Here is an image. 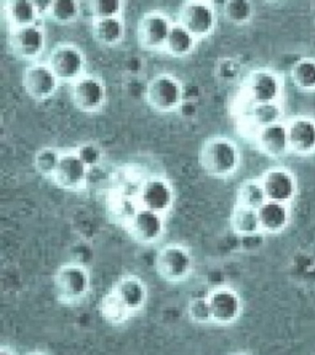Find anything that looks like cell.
<instances>
[{
    "mask_svg": "<svg viewBox=\"0 0 315 355\" xmlns=\"http://www.w3.org/2000/svg\"><path fill=\"white\" fill-rule=\"evenodd\" d=\"M240 150L233 139L215 136L206 139L199 153V164L210 177L226 179L238 172Z\"/></svg>",
    "mask_w": 315,
    "mask_h": 355,
    "instance_id": "6da1fadb",
    "label": "cell"
},
{
    "mask_svg": "<svg viewBox=\"0 0 315 355\" xmlns=\"http://www.w3.org/2000/svg\"><path fill=\"white\" fill-rule=\"evenodd\" d=\"M145 100L153 110L161 114L179 110L183 104L181 82L168 73L156 74L147 85Z\"/></svg>",
    "mask_w": 315,
    "mask_h": 355,
    "instance_id": "7a4b0ae2",
    "label": "cell"
},
{
    "mask_svg": "<svg viewBox=\"0 0 315 355\" xmlns=\"http://www.w3.org/2000/svg\"><path fill=\"white\" fill-rule=\"evenodd\" d=\"M177 22L201 41L216 31L218 15L212 3L186 1L179 9Z\"/></svg>",
    "mask_w": 315,
    "mask_h": 355,
    "instance_id": "3957f363",
    "label": "cell"
},
{
    "mask_svg": "<svg viewBox=\"0 0 315 355\" xmlns=\"http://www.w3.org/2000/svg\"><path fill=\"white\" fill-rule=\"evenodd\" d=\"M46 63L61 83H75L85 76V55L75 44H55Z\"/></svg>",
    "mask_w": 315,
    "mask_h": 355,
    "instance_id": "277c9868",
    "label": "cell"
},
{
    "mask_svg": "<svg viewBox=\"0 0 315 355\" xmlns=\"http://www.w3.org/2000/svg\"><path fill=\"white\" fill-rule=\"evenodd\" d=\"M55 288L58 297L66 304L83 300L90 290V275L80 264H66L55 275Z\"/></svg>",
    "mask_w": 315,
    "mask_h": 355,
    "instance_id": "5b68a950",
    "label": "cell"
},
{
    "mask_svg": "<svg viewBox=\"0 0 315 355\" xmlns=\"http://www.w3.org/2000/svg\"><path fill=\"white\" fill-rule=\"evenodd\" d=\"M244 93L251 105L276 104L282 94V82L270 69H255L244 82Z\"/></svg>",
    "mask_w": 315,
    "mask_h": 355,
    "instance_id": "8992f818",
    "label": "cell"
},
{
    "mask_svg": "<svg viewBox=\"0 0 315 355\" xmlns=\"http://www.w3.org/2000/svg\"><path fill=\"white\" fill-rule=\"evenodd\" d=\"M155 266L161 277L168 282H183L192 272L194 259L190 250L180 244L163 247L155 259Z\"/></svg>",
    "mask_w": 315,
    "mask_h": 355,
    "instance_id": "52a82bcc",
    "label": "cell"
},
{
    "mask_svg": "<svg viewBox=\"0 0 315 355\" xmlns=\"http://www.w3.org/2000/svg\"><path fill=\"white\" fill-rule=\"evenodd\" d=\"M172 25L174 21L163 11L145 12L139 20L137 28L139 44L145 50L164 51Z\"/></svg>",
    "mask_w": 315,
    "mask_h": 355,
    "instance_id": "ba28073f",
    "label": "cell"
},
{
    "mask_svg": "<svg viewBox=\"0 0 315 355\" xmlns=\"http://www.w3.org/2000/svg\"><path fill=\"white\" fill-rule=\"evenodd\" d=\"M60 79L55 77L47 63L33 62L22 73V87L25 93L36 101H46L57 93Z\"/></svg>",
    "mask_w": 315,
    "mask_h": 355,
    "instance_id": "9c48e42d",
    "label": "cell"
},
{
    "mask_svg": "<svg viewBox=\"0 0 315 355\" xmlns=\"http://www.w3.org/2000/svg\"><path fill=\"white\" fill-rule=\"evenodd\" d=\"M8 41L11 52L17 58L33 63L37 62L46 49V33L41 24L10 28Z\"/></svg>",
    "mask_w": 315,
    "mask_h": 355,
    "instance_id": "30bf717a",
    "label": "cell"
},
{
    "mask_svg": "<svg viewBox=\"0 0 315 355\" xmlns=\"http://www.w3.org/2000/svg\"><path fill=\"white\" fill-rule=\"evenodd\" d=\"M106 87L99 77L84 76L72 84V101L78 110L94 114L105 105Z\"/></svg>",
    "mask_w": 315,
    "mask_h": 355,
    "instance_id": "8fae6325",
    "label": "cell"
},
{
    "mask_svg": "<svg viewBox=\"0 0 315 355\" xmlns=\"http://www.w3.org/2000/svg\"><path fill=\"white\" fill-rule=\"evenodd\" d=\"M175 193L170 182L165 178L150 177L139 189L138 206L164 215L172 209Z\"/></svg>",
    "mask_w": 315,
    "mask_h": 355,
    "instance_id": "7c38bea8",
    "label": "cell"
},
{
    "mask_svg": "<svg viewBox=\"0 0 315 355\" xmlns=\"http://www.w3.org/2000/svg\"><path fill=\"white\" fill-rule=\"evenodd\" d=\"M266 199L288 205L297 194V180L285 166H272L260 178Z\"/></svg>",
    "mask_w": 315,
    "mask_h": 355,
    "instance_id": "4fadbf2b",
    "label": "cell"
},
{
    "mask_svg": "<svg viewBox=\"0 0 315 355\" xmlns=\"http://www.w3.org/2000/svg\"><path fill=\"white\" fill-rule=\"evenodd\" d=\"M89 168L79 158L75 150L62 152L61 161L52 180L66 191H80L88 183Z\"/></svg>",
    "mask_w": 315,
    "mask_h": 355,
    "instance_id": "5bb4252c",
    "label": "cell"
},
{
    "mask_svg": "<svg viewBox=\"0 0 315 355\" xmlns=\"http://www.w3.org/2000/svg\"><path fill=\"white\" fill-rule=\"evenodd\" d=\"M127 228L129 234L139 243H154L161 239L165 230L164 215L138 207L128 220Z\"/></svg>",
    "mask_w": 315,
    "mask_h": 355,
    "instance_id": "9a60e30c",
    "label": "cell"
},
{
    "mask_svg": "<svg viewBox=\"0 0 315 355\" xmlns=\"http://www.w3.org/2000/svg\"><path fill=\"white\" fill-rule=\"evenodd\" d=\"M207 297L215 323L226 326L238 320L242 313V300L233 288L218 286L213 288Z\"/></svg>",
    "mask_w": 315,
    "mask_h": 355,
    "instance_id": "2e32d148",
    "label": "cell"
},
{
    "mask_svg": "<svg viewBox=\"0 0 315 355\" xmlns=\"http://www.w3.org/2000/svg\"><path fill=\"white\" fill-rule=\"evenodd\" d=\"M289 152L298 155L315 153V120L312 117L297 116L286 123Z\"/></svg>",
    "mask_w": 315,
    "mask_h": 355,
    "instance_id": "e0dca14e",
    "label": "cell"
},
{
    "mask_svg": "<svg viewBox=\"0 0 315 355\" xmlns=\"http://www.w3.org/2000/svg\"><path fill=\"white\" fill-rule=\"evenodd\" d=\"M255 141L259 150L271 158H281L289 152L287 126L283 122L259 128L255 133Z\"/></svg>",
    "mask_w": 315,
    "mask_h": 355,
    "instance_id": "ac0fdd59",
    "label": "cell"
},
{
    "mask_svg": "<svg viewBox=\"0 0 315 355\" xmlns=\"http://www.w3.org/2000/svg\"><path fill=\"white\" fill-rule=\"evenodd\" d=\"M114 295L129 312L141 310L148 299V291L143 282L137 277H123L115 284Z\"/></svg>",
    "mask_w": 315,
    "mask_h": 355,
    "instance_id": "d6986e66",
    "label": "cell"
},
{
    "mask_svg": "<svg viewBox=\"0 0 315 355\" xmlns=\"http://www.w3.org/2000/svg\"><path fill=\"white\" fill-rule=\"evenodd\" d=\"M258 214L260 220L261 231L270 234L285 231L291 218L288 205L269 200L258 210Z\"/></svg>",
    "mask_w": 315,
    "mask_h": 355,
    "instance_id": "ffe728a7",
    "label": "cell"
},
{
    "mask_svg": "<svg viewBox=\"0 0 315 355\" xmlns=\"http://www.w3.org/2000/svg\"><path fill=\"white\" fill-rule=\"evenodd\" d=\"M91 33L98 44L114 47L121 44L125 39L126 26L122 17L95 19L91 24Z\"/></svg>",
    "mask_w": 315,
    "mask_h": 355,
    "instance_id": "44dd1931",
    "label": "cell"
},
{
    "mask_svg": "<svg viewBox=\"0 0 315 355\" xmlns=\"http://www.w3.org/2000/svg\"><path fill=\"white\" fill-rule=\"evenodd\" d=\"M4 14L10 28H26L39 24L41 17L35 1L14 0L4 4Z\"/></svg>",
    "mask_w": 315,
    "mask_h": 355,
    "instance_id": "7402d4cb",
    "label": "cell"
},
{
    "mask_svg": "<svg viewBox=\"0 0 315 355\" xmlns=\"http://www.w3.org/2000/svg\"><path fill=\"white\" fill-rule=\"evenodd\" d=\"M197 42L199 40L192 33H188L179 22L174 21L164 51L175 58H183L194 52Z\"/></svg>",
    "mask_w": 315,
    "mask_h": 355,
    "instance_id": "603a6c76",
    "label": "cell"
},
{
    "mask_svg": "<svg viewBox=\"0 0 315 355\" xmlns=\"http://www.w3.org/2000/svg\"><path fill=\"white\" fill-rule=\"evenodd\" d=\"M231 226H232L233 232L238 234L239 237L262 232L258 210L238 205V204H235L233 209Z\"/></svg>",
    "mask_w": 315,
    "mask_h": 355,
    "instance_id": "cb8c5ba5",
    "label": "cell"
},
{
    "mask_svg": "<svg viewBox=\"0 0 315 355\" xmlns=\"http://www.w3.org/2000/svg\"><path fill=\"white\" fill-rule=\"evenodd\" d=\"M265 191L262 188L260 179H249L245 180L239 187L238 194H237V204L238 205L250 207L254 210H259L261 206L265 204Z\"/></svg>",
    "mask_w": 315,
    "mask_h": 355,
    "instance_id": "d4e9b609",
    "label": "cell"
},
{
    "mask_svg": "<svg viewBox=\"0 0 315 355\" xmlns=\"http://www.w3.org/2000/svg\"><path fill=\"white\" fill-rule=\"evenodd\" d=\"M291 77L296 88L305 93L315 92V60L302 58L294 63Z\"/></svg>",
    "mask_w": 315,
    "mask_h": 355,
    "instance_id": "484cf974",
    "label": "cell"
},
{
    "mask_svg": "<svg viewBox=\"0 0 315 355\" xmlns=\"http://www.w3.org/2000/svg\"><path fill=\"white\" fill-rule=\"evenodd\" d=\"M223 17L235 26H243L254 17V6L245 0H229L222 6Z\"/></svg>",
    "mask_w": 315,
    "mask_h": 355,
    "instance_id": "4316f807",
    "label": "cell"
},
{
    "mask_svg": "<svg viewBox=\"0 0 315 355\" xmlns=\"http://www.w3.org/2000/svg\"><path fill=\"white\" fill-rule=\"evenodd\" d=\"M80 3L74 0H57L51 3L48 15L58 25H69L80 17Z\"/></svg>",
    "mask_w": 315,
    "mask_h": 355,
    "instance_id": "83f0119b",
    "label": "cell"
},
{
    "mask_svg": "<svg viewBox=\"0 0 315 355\" xmlns=\"http://www.w3.org/2000/svg\"><path fill=\"white\" fill-rule=\"evenodd\" d=\"M61 157V150H55L52 147L41 148L35 155V161H33L35 169L42 177L52 179L55 175L57 168H58Z\"/></svg>",
    "mask_w": 315,
    "mask_h": 355,
    "instance_id": "f1b7e54d",
    "label": "cell"
},
{
    "mask_svg": "<svg viewBox=\"0 0 315 355\" xmlns=\"http://www.w3.org/2000/svg\"><path fill=\"white\" fill-rule=\"evenodd\" d=\"M281 115H282V110L278 105V103L264 104V105H251L250 120L254 122L256 131H258L259 128L267 126V125L281 122Z\"/></svg>",
    "mask_w": 315,
    "mask_h": 355,
    "instance_id": "f546056e",
    "label": "cell"
},
{
    "mask_svg": "<svg viewBox=\"0 0 315 355\" xmlns=\"http://www.w3.org/2000/svg\"><path fill=\"white\" fill-rule=\"evenodd\" d=\"M123 1H105L98 0L91 1L89 4V9L91 11L93 20L95 19H110V17H121L123 11Z\"/></svg>",
    "mask_w": 315,
    "mask_h": 355,
    "instance_id": "4dcf8cb0",
    "label": "cell"
},
{
    "mask_svg": "<svg viewBox=\"0 0 315 355\" xmlns=\"http://www.w3.org/2000/svg\"><path fill=\"white\" fill-rule=\"evenodd\" d=\"M102 312L107 320L115 322V323L126 321L129 315L132 313L122 305L121 302L111 293L102 301Z\"/></svg>",
    "mask_w": 315,
    "mask_h": 355,
    "instance_id": "1f68e13d",
    "label": "cell"
},
{
    "mask_svg": "<svg viewBox=\"0 0 315 355\" xmlns=\"http://www.w3.org/2000/svg\"><path fill=\"white\" fill-rule=\"evenodd\" d=\"M188 316L196 323L205 324V323L213 322L208 297L204 296V297H195L191 300L188 305Z\"/></svg>",
    "mask_w": 315,
    "mask_h": 355,
    "instance_id": "d6a6232c",
    "label": "cell"
},
{
    "mask_svg": "<svg viewBox=\"0 0 315 355\" xmlns=\"http://www.w3.org/2000/svg\"><path fill=\"white\" fill-rule=\"evenodd\" d=\"M79 158L84 162V164L88 166L89 169L99 166L102 161V150L99 146L94 144H84L75 148Z\"/></svg>",
    "mask_w": 315,
    "mask_h": 355,
    "instance_id": "836d02e7",
    "label": "cell"
},
{
    "mask_svg": "<svg viewBox=\"0 0 315 355\" xmlns=\"http://www.w3.org/2000/svg\"><path fill=\"white\" fill-rule=\"evenodd\" d=\"M262 233L264 232L255 233V234L239 237L242 247L245 248V250H256V248H260L261 244L264 242Z\"/></svg>",
    "mask_w": 315,
    "mask_h": 355,
    "instance_id": "e575fe53",
    "label": "cell"
},
{
    "mask_svg": "<svg viewBox=\"0 0 315 355\" xmlns=\"http://www.w3.org/2000/svg\"><path fill=\"white\" fill-rule=\"evenodd\" d=\"M0 355H15L10 349H6V348H1L0 350Z\"/></svg>",
    "mask_w": 315,
    "mask_h": 355,
    "instance_id": "d590c367",
    "label": "cell"
},
{
    "mask_svg": "<svg viewBox=\"0 0 315 355\" xmlns=\"http://www.w3.org/2000/svg\"><path fill=\"white\" fill-rule=\"evenodd\" d=\"M26 355H46V354H44V353H30V354H26Z\"/></svg>",
    "mask_w": 315,
    "mask_h": 355,
    "instance_id": "8d00e7d4",
    "label": "cell"
}]
</instances>
